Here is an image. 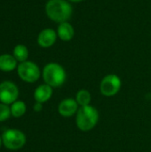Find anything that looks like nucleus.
<instances>
[{
    "label": "nucleus",
    "instance_id": "1",
    "mask_svg": "<svg viewBox=\"0 0 151 152\" xmlns=\"http://www.w3.org/2000/svg\"><path fill=\"white\" fill-rule=\"evenodd\" d=\"M73 8L66 0H49L45 4V13L55 22L68 21L72 15Z\"/></svg>",
    "mask_w": 151,
    "mask_h": 152
},
{
    "label": "nucleus",
    "instance_id": "2",
    "mask_svg": "<svg viewBox=\"0 0 151 152\" xmlns=\"http://www.w3.org/2000/svg\"><path fill=\"white\" fill-rule=\"evenodd\" d=\"M99 111L91 105L80 107L77 112L76 124L79 130L88 132L93 129L99 121Z\"/></svg>",
    "mask_w": 151,
    "mask_h": 152
},
{
    "label": "nucleus",
    "instance_id": "3",
    "mask_svg": "<svg viewBox=\"0 0 151 152\" xmlns=\"http://www.w3.org/2000/svg\"><path fill=\"white\" fill-rule=\"evenodd\" d=\"M43 78L45 84L52 87H60L66 81V71L64 68L56 62L46 64L43 69Z\"/></svg>",
    "mask_w": 151,
    "mask_h": 152
},
{
    "label": "nucleus",
    "instance_id": "4",
    "mask_svg": "<svg viewBox=\"0 0 151 152\" xmlns=\"http://www.w3.org/2000/svg\"><path fill=\"white\" fill-rule=\"evenodd\" d=\"M2 140L4 145L12 151H16L22 148L26 143L25 134L18 129H8L3 135Z\"/></svg>",
    "mask_w": 151,
    "mask_h": 152
},
{
    "label": "nucleus",
    "instance_id": "5",
    "mask_svg": "<svg viewBox=\"0 0 151 152\" xmlns=\"http://www.w3.org/2000/svg\"><path fill=\"white\" fill-rule=\"evenodd\" d=\"M122 81L117 75L109 74L105 76L100 85V91L106 97L115 96L121 89Z\"/></svg>",
    "mask_w": 151,
    "mask_h": 152
},
{
    "label": "nucleus",
    "instance_id": "6",
    "mask_svg": "<svg viewBox=\"0 0 151 152\" xmlns=\"http://www.w3.org/2000/svg\"><path fill=\"white\" fill-rule=\"evenodd\" d=\"M17 72L19 77L25 82L34 83L40 77V69L38 66L29 61L20 62L17 67Z\"/></svg>",
    "mask_w": 151,
    "mask_h": 152
},
{
    "label": "nucleus",
    "instance_id": "7",
    "mask_svg": "<svg viewBox=\"0 0 151 152\" xmlns=\"http://www.w3.org/2000/svg\"><path fill=\"white\" fill-rule=\"evenodd\" d=\"M18 95V87L12 82L4 81L0 84V101L4 104H12L17 101Z\"/></svg>",
    "mask_w": 151,
    "mask_h": 152
},
{
    "label": "nucleus",
    "instance_id": "8",
    "mask_svg": "<svg viewBox=\"0 0 151 152\" xmlns=\"http://www.w3.org/2000/svg\"><path fill=\"white\" fill-rule=\"evenodd\" d=\"M78 106L79 105L77 102L76 99L67 98L60 102L58 106V111L61 116L64 118H70L73 115L77 114L78 110Z\"/></svg>",
    "mask_w": 151,
    "mask_h": 152
},
{
    "label": "nucleus",
    "instance_id": "9",
    "mask_svg": "<svg viewBox=\"0 0 151 152\" xmlns=\"http://www.w3.org/2000/svg\"><path fill=\"white\" fill-rule=\"evenodd\" d=\"M57 32L53 28L43 29L37 37V44L43 48H48L53 46L57 39Z\"/></svg>",
    "mask_w": 151,
    "mask_h": 152
},
{
    "label": "nucleus",
    "instance_id": "10",
    "mask_svg": "<svg viewBox=\"0 0 151 152\" xmlns=\"http://www.w3.org/2000/svg\"><path fill=\"white\" fill-rule=\"evenodd\" d=\"M57 35L61 40L68 42V41H70L74 37L75 29L69 22L68 21L61 22L60 23L57 28Z\"/></svg>",
    "mask_w": 151,
    "mask_h": 152
},
{
    "label": "nucleus",
    "instance_id": "11",
    "mask_svg": "<svg viewBox=\"0 0 151 152\" xmlns=\"http://www.w3.org/2000/svg\"><path fill=\"white\" fill-rule=\"evenodd\" d=\"M53 95V87L47 84L39 86L34 93V98L36 102L44 103L51 99Z\"/></svg>",
    "mask_w": 151,
    "mask_h": 152
},
{
    "label": "nucleus",
    "instance_id": "12",
    "mask_svg": "<svg viewBox=\"0 0 151 152\" xmlns=\"http://www.w3.org/2000/svg\"><path fill=\"white\" fill-rule=\"evenodd\" d=\"M17 67V61L13 55L4 53L0 55V70L9 72Z\"/></svg>",
    "mask_w": 151,
    "mask_h": 152
},
{
    "label": "nucleus",
    "instance_id": "13",
    "mask_svg": "<svg viewBox=\"0 0 151 152\" xmlns=\"http://www.w3.org/2000/svg\"><path fill=\"white\" fill-rule=\"evenodd\" d=\"M76 101L78 103V105L80 107L83 106H87L90 105L91 101H92V95L91 94L85 90V89H81L77 93L76 95Z\"/></svg>",
    "mask_w": 151,
    "mask_h": 152
},
{
    "label": "nucleus",
    "instance_id": "14",
    "mask_svg": "<svg viewBox=\"0 0 151 152\" xmlns=\"http://www.w3.org/2000/svg\"><path fill=\"white\" fill-rule=\"evenodd\" d=\"M13 56L17 61H26L28 57V50L24 45H17L13 49Z\"/></svg>",
    "mask_w": 151,
    "mask_h": 152
},
{
    "label": "nucleus",
    "instance_id": "15",
    "mask_svg": "<svg viewBox=\"0 0 151 152\" xmlns=\"http://www.w3.org/2000/svg\"><path fill=\"white\" fill-rule=\"evenodd\" d=\"M11 114L14 118H20L26 112V105L22 101H16L11 106Z\"/></svg>",
    "mask_w": 151,
    "mask_h": 152
},
{
    "label": "nucleus",
    "instance_id": "16",
    "mask_svg": "<svg viewBox=\"0 0 151 152\" xmlns=\"http://www.w3.org/2000/svg\"><path fill=\"white\" fill-rule=\"evenodd\" d=\"M11 109L4 103H0V122L4 121L10 118Z\"/></svg>",
    "mask_w": 151,
    "mask_h": 152
},
{
    "label": "nucleus",
    "instance_id": "17",
    "mask_svg": "<svg viewBox=\"0 0 151 152\" xmlns=\"http://www.w3.org/2000/svg\"><path fill=\"white\" fill-rule=\"evenodd\" d=\"M43 109V103L41 102H36L35 105H34V110L38 112V111H41Z\"/></svg>",
    "mask_w": 151,
    "mask_h": 152
},
{
    "label": "nucleus",
    "instance_id": "18",
    "mask_svg": "<svg viewBox=\"0 0 151 152\" xmlns=\"http://www.w3.org/2000/svg\"><path fill=\"white\" fill-rule=\"evenodd\" d=\"M69 1L73 2V3H79V2H82V1H84V0H69Z\"/></svg>",
    "mask_w": 151,
    "mask_h": 152
},
{
    "label": "nucleus",
    "instance_id": "19",
    "mask_svg": "<svg viewBox=\"0 0 151 152\" xmlns=\"http://www.w3.org/2000/svg\"><path fill=\"white\" fill-rule=\"evenodd\" d=\"M2 142H3V140H2V137L0 136V147H1V145H2Z\"/></svg>",
    "mask_w": 151,
    "mask_h": 152
}]
</instances>
